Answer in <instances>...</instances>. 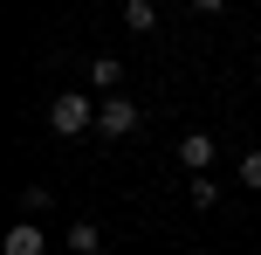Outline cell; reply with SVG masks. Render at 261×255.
<instances>
[{
    "label": "cell",
    "mask_w": 261,
    "mask_h": 255,
    "mask_svg": "<svg viewBox=\"0 0 261 255\" xmlns=\"http://www.w3.org/2000/svg\"><path fill=\"white\" fill-rule=\"evenodd\" d=\"M48 131H55V138H83V131H96L90 97H76V90H69V97H55V104H48Z\"/></svg>",
    "instance_id": "cell-1"
},
{
    "label": "cell",
    "mask_w": 261,
    "mask_h": 255,
    "mask_svg": "<svg viewBox=\"0 0 261 255\" xmlns=\"http://www.w3.org/2000/svg\"><path fill=\"white\" fill-rule=\"evenodd\" d=\"M138 131V104L130 97H110L103 110H96V138H130Z\"/></svg>",
    "instance_id": "cell-2"
},
{
    "label": "cell",
    "mask_w": 261,
    "mask_h": 255,
    "mask_svg": "<svg viewBox=\"0 0 261 255\" xmlns=\"http://www.w3.org/2000/svg\"><path fill=\"white\" fill-rule=\"evenodd\" d=\"M213 152H220V145H213V131H186V138H179V159L193 166V179L213 166Z\"/></svg>",
    "instance_id": "cell-3"
},
{
    "label": "cell",
    "mask_w": 261,
    "mask_h": 255,
    "mask_svg": "<svg viewBox=\"0 0 261 255\" xmlns=\"http://www.w3.org/2000/svg\"><path fill=\"white\" fill-rule=\"evenodd\" d=\"M0 248H7V255H41V228H35V221H14Z\"/></svg>",
    "instance_id": "cell-4"
},
{
    "label": "cell",
    "mask_w": 261,
    "mask_h": 255,
    "mask_svg": "<svg viewBox=\"0 0 261 255\" xmlns=\"http://www.w3.org/2000/svg\"><path fill=\"white\" fill-rule=\"evenodd\" d=\"M124 28H130V35H151V28H158L151 0H124Z\"/></svg>",
    "instance_id": "cell-5"
},
{
    "label": "cell",
    "mask_w": 261,
    "mask_h": 255,
    "mask_svg": "<svg viewBox=\"0 0 261 255\" xmlns=\"http://www.w3.org/2000/svg\"><path fill=\"white\" fill-rule=\"evenodd\" d=\"M90 76H96V90H117V83H124V62H117V55H96Z\"/></svg>",
    "instance_id": "cell-6"
},
{
    "label": "cell",
    "mask_w": 261,
    "mask_h": 255,
    "mask_svg": "<svg viewBox=\"0 0 261 255\" xmlns=\"http://www.w3.org/2000/svg\"><path fill=\"white\" fill-rule=\"evenodd\" d=\"M69 248H76V255H96V248H103V235H96V221H76V228H69Z\"/></svg>",
    "instance_id": "cell-7"
},
{
    "label": "cell",
    "mask_w": 261,
    "mask_h": 255,
    "mask_svg": "<svg viewBox=\"0 0 261 255\" xmlns=\"http://www.w3.org/2000/svg\"><path fill=\"white\" fill-rule=\"evenodd\" d=\"M213 200H220V187H213V179H206V173H199V179H193V207H199V214H206V207H213Z\"/></svg>",
    "instance_id": "cell-8"
},
{
    "label": "cell",
    "mask_w": 261,
    "mask_h": 255,
    "mask_svg": "<svg viewBox=\"0 0 261 255\" xmlns=\"http://www.w3.org/2000/svg\"><path fill=\"white\" fill-rule=\"evenodd\" d=\"M241 187L261 193V152H241Z\"/></svg>",
    "instance_id": "cell-9"
},
{
    "label": "cell",
    "mask_w": 261,
    "mask_h": 255,
    "mask_svg": "<svg viewBox=\"0 0 261 255\" xmlns=\"http://www.w3.org/2000/svg\"><path fill=\"white\" fill-rule=\"evenodd\" d=\"M193 7H199V14H220V7H227V0H193Z\"/></svg>",
    "instance_id": "cell-10"
}]
</instances>
